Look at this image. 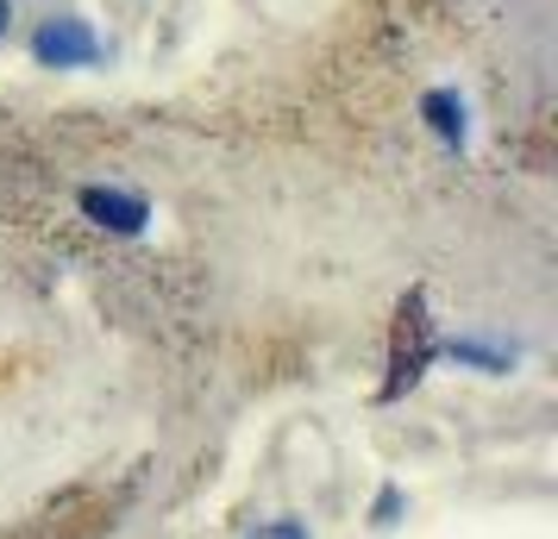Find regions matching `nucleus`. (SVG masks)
Returning a JSON list of instances; mask_svg holds the SVG:
<instances>
[{
  "label": "nucleus",
  "instance_id": "nucleus-1",
  "mask_svg": "<svg viewBox=\"0 0 558 539\" xmlns=\"http://www.w3.org/2000/svg\"><path fill=\"white\" fill-rule=\"evenodd\" d=\"M439 358V333L427 320V295L408 289L402 308H396V327H389V377H383L377 402H402L408 389L427 377V364Z\"/></svg>",
  "mask_w": 558,
  "mask_h": 539
},
{
  "label": "nucleus",
  "instance_id": "nucleus-2",
  "mask_svg": "<svg viewBox=\"0 0 558 539\" xmlns=\"http://www.w3.org/2000/svg\"><path fill=\"white\" fill-rule=\"evenodd\" d=\"M101 57H107V45L76 13H51V20H38V32H32V63L38 70H95Z\"/></svg>",
  "mask_w": 558,
  "mask_h": 539
},
{
  "label": "nucleus",
  "instance_id": "nucleus-3",
  "mask_svg": "<svg viewBox=\"0 0 558 539\" xmlns=\"http://www.w3.org/2000/svg\"><path fill=\"white\" fill-rule=\"evenodd\" d=\"M76 207H82L88 226L113 232V238H138V232L151 226V201L138 188H120V182H88V188H76Z\"/></svg>",
  "mask_w": 558,
  "mask_h": 539
},
{
  "label": "nucleus",
  "instance_id": "nucleus-4",
  "mask_svg": "<svg viewBox=\"0 0 558 539\" xmlns=\"http://www.w3.org/2000/svg\"><path fill=\"white\" fill-rule=\"evenodd\" d=\"M421 120H427V132L446 151H464V145H471V107H464L458 88H427V95H421Z\"/></svg>",
  "mask_w": 558,
  "mask_h": 539
},
{
  "label": "nucleus",
  "instance_id": "nucleus-5",
  "mask_svg": "<svg viewBox=\"0 0 558 539\" xmlns=\"http://www.w3.org/2000/svg\"><path fill=\"white\" fill-rule=\"evenodd\" d=\"M439 358L471 364V370H483V377H508L521 352H514V345H496V339H439Z\"/></svg>",
  "mask_w": 558,
  "mask_h": 539
},
{
  "label": "nucleus",
  "instance_id": "nucleus-6",
  "mask_svg": "<svg viewBox=\"0 0 558 539\" xmlns=\"http://www.w3.org/2000/svg\"><path fill=\"white\" fill-rule=\"evenodd\" d=\"M402 509H408L402 483H383V489H377V502H371V527H377V534H389V527L402 520Z\"/></svg>",
  "mask_w": 558,
  "mask_h": 539
},
{
  "label": "nucleus",
  "instance_id": "nucleus-7",
  "mask_svg": "<svg viewBox=\"0 0 558 539\" xmlns=\"http://www.w3.org/2000/svg\"><path fill=\"white\" fill-rule=\"evenodd\" d=\"M245 539H314V534H307V520H295V514H282V520H264V527H252Z\"/></svg>",
  "mask_w": 558,
  "mask_h": 539
},
{
  "label": "nucleus",
  "instance_id": "nucleus-8",
  "mask_svg": "<svg viewBox=\"0 0 558 539\" xmlns=\"http://www.w3.org/2000/svg\"><path fill=\"white\" fill-rule=\"evenodd\" d=\"M13 32V0H0V38Z\"/></svg>",
  "mask_w": 558,
  "mask_h": 539
}]
</instances>
